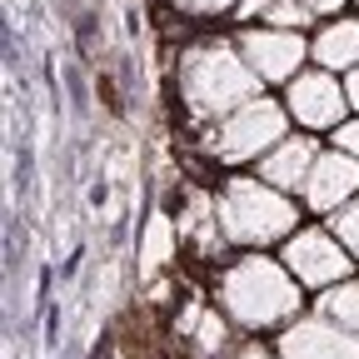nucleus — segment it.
Wrapping results in <instances>:
<instances>
[{"label": "nucleus", "mask_w": 359, "mask_h": 359, "mask_svg": "<svg viewBox=\"0 0 359 359\" xmlns=\"http://www.w3.org/2000/svg\"><path fill=\"white\" fill-rule=\"evenodd\" d=\"M285 110L294 120V130H309V135H330L339 130L354 110H349V95H344V75H330L320 65H304L290 85H285Z\"/></svg>", "instance_id": "423d86ee"}, {"label": "nucleus", "mask_w": 359, "mask_h": 359, "mask_svg": "<svg viewBox=\"0 0 359 359\" xmlns=\"http://www.w3.org/2000/svg\"><path fill=\"white\" fill-rule=\"evenodd\" d=\"M210 219L219 230V245L235 250H269L285 245L299 224H304V205L275 185H264L259 175H224L219 190L210 195Z\"/></svg>", "instance_id": "7ed1b4c3"}, {"label": "nucleus", "mask_w": 359, "mask_h": 359, "mask_svg": "<svg viewBox=\"0 0 359 359\" xmlns=\"http://www.w3.org/2000/svg\"><path fill=\"white\" fill-rule=\"evenodd\" d=\"M290 125H294V120H290L285 100L259 95V100L240 105L235 115H224V120L205 125V130H200V150H205L215 165H224V170L259 165V160L290 135Z\"/></svg>", "instance_id": "20e7f679"}, {"label": "nucleus", "mask_w": 359, "mask_h": 359, "mask_svg": "<svg viewBox=\"0 0 359 359\" xmlns=\"http://www.w3.org/2000/svg\"><path fill=\"white\" fill-rule=\"evenodd\" d=\"M259 25H275V30H304V35H309V25H314V15H309V11L299 6V0H280V6H275V11H269V15H264Z\"/></svg>", "instance_id": "4468645a"}, {"label": "nucleus", "mask_w": 359, "mask_h": 359, "mask_svg": "<svg viewBox=\"0 0 359 359\" xmlns=\"http://www.w3.org/2000/svg\"><path fill=\"white\" fill-rule=\"evenodd\" d=\"M349 200H359V160L344 155V150H334V145H325L320 160H314V170H309V185H304L299 205H304V215L330 219Z\"/></svg>", "instance_id": "1a4fd4ad"}, {"label": "nucleus", "mask_w": 359, "mask_h": 359, "mask_svg": "<svg viewBox=\"0 0 359 359\" xmlns=\"http://www.w3.org/2000/svg\"><path fill=\"white\" fill-rule=\"evenodd\" d=\"M325 224L344 240V250H349V255H354V264H359V200H349V205H344L339 215H330Z\"/></svg>", "instance_id": "2eb2a0df"}, {"label": "nucleus", "mask_w": 359, "mask_h": 359, "mask_svg": "<svg viewBox=\"0 0 359 359\" xmlns=\"http://www.w3.org/2000/svg\"><path fill=\"white\" fill-rule=\"evenodd\" d=\"M320 140H314L309 130H290L285 140L269 150L259 165H255V175L264 180V185H275V190H285V195H304V185H309V170H314V160H320Z\"/></svg>", "instance_id": "9d476101"}, {"label": "nucleus", "mask_w": 359, "mask_h": 359, "mask_svg": "<svg viewBox=\"0 0 359 359\" xmlns=\"http://www.w3.org/2000/svg\"><path fill=\"white\" fill-rule=\"evenodd\" d=\"M165 6H170L175 15L195 20V25H224V20H235L240 0H165Z\"/></svg>", "instance_id": "ddd939ff"}, {"label": "nucleus", "mask_w": 359, "mask_h": 359, "mask_svg": "<svg viewBox=\"0 0 359 359\" xmlns=\"http://www.w3.org/2000/svg\"><path fill=\"white\" fill-rule=\"evenodd\" d=\"M344 95H349V110L359 115V70H349V75H344Z\"/></svg>", "instance_id": "aec40b11"}, {"label": "nucleus", "mask_w": 359, "mask_h": 359, "mask_svg": "<svg viewBox=\"0 0 359 359\" xmlns=\"http://www.w3.org/2000/svg\"><path fill=\"white\" fill-rule=\"evenodd\" d=\"M330 145L334 150H344V155H354L359 160V115H349L339 130H330Z\"/></svg>", "instance_id": "dca6fc26"}, {"label": "nucleus", "mask_w": 359, "mask_h": 359, "mask_svg": "<svg viewBox=\"0 0 359 359\" xmlns=\"http://www.w3.org/2000/svg\"><path fill=\"white\" fill-rule=\"evenodd\" d=\"M309 65H320L330 75L359 70V15L320 20V30L309 35Z\"/></svg>", "instance_id": "9b49d317"}, {"label": "nucleus", "mask_w": 359, "mask_h": 359, "mask_svg": "<svg viewBox=\"0 0 359 359\" xmlns=\"http://www.w3.org/2000/svg\"><path fill=\"white\" fill-rule=\"evenodd\" d=\"M304 285L290 275L280 255L240 250L215 275V309L245 334H280L304 314Z\"/></svg>", "instance_id": "f257e3e1"}, {"label": "nucleus", "mask_w": 359, "mask_h": 359, "mask_svg": "<svg viewBox=\"0 0 359 359\" xmlns=\"http://www.w3.org/2000/svg\"><path fill=\"white\" fill-rule=\"evenodd\" d=\"M354 6H359V0H354Z\"/></svg>", "instance_id": "412c9836"}, {"label": "nucleus", "mask_w": 359, "mask_h": 359, "mask_svg": "<svg viewBox=\"0 0 359 359\" xmlns=\"http://www.w3.org/2000/svg\"><path fill=\"white\" fill-rule=\"evenodd\" d=\"M250 70L264 85H290L309 65V35L304 30H275V25H240L235 30Z\"/></svg>", "instance_id": "0eeeda50"}, {"label": "nucleus", "mask_w": 359, "mask_h": 359, "mask_svg": "<svg viewBox=\"0 0 359 359\" xmlns=\"http://www.w3.org/2000/svg\"><path fill=\"white\" fill-rule=\"evenodd\" d=\"M224 359H280L275 349H269V344H259V339H240L230 354H224Z\"/></svg>", "instance_id": "6ab92c4d"}, {"label": "nucleus", "mask_w": 359, "mask_h": 359, "mask_svg": "<svg viewBox=\"0 0 359 359\" xmlns=\"http://www.w3.org/2000/svg\"><path fill=\"white\" fill-rule=\"evenodd\" d=\"M275 354L280 359H359V334L334 325L330 314L309 309L275 334Z\"/></svg>", "instance_id": "6e6552de"}, {"label": "nucleus", "mask_w": 359, "mask_h": 359, "mask_svg": "<svg viewBox=\"0 0 359 359\" xmlns=\"http://www.w3.org/2000/svg\"><path fill=\"white\" fill-rule=\"evenodd\" d=\"M175 95L185 105L190 125L205 130L224 115H235L240 105L259 100L264 80L250 70L235 35H205V40H190L175 55Z\"/></svg>", "instance_id": "f03ea898"}, {"label": "nucleus", "mask_w": 359, "mask_h": 359, "mask_svg": "<svg viewBox=\"0 0 359 359\" xmlns=\"http://www.w3.org/2000/svg\"><path fill=\"white\" fill-rule=\"evenodd\" d=\"M275 6H280V0H240V11H235L230 25H235V30H240V25H255V20H264L269 11H275Z\"/></svg>", "instance_id": "f3484780"}, {"label": "nucleus", "mask_w": 359, "mask_h": 359, "mask_svg": "<svg viewBox=\"0 0 359 359\" xmlns=\"http://www.w3.org/2000/svg\"><path fill=\"white\" fill-rule=\"evenodd\" d=\"M314 309L330 314L334 325H344L349 334H359V275H349V280H339L334 290H325L320 299H314Z\"/></svg>", "instance_id": "f8f14e48"}, {"label": "nucleus", "mask_w": 359, "mask_h": 359, "mask_svg": "<svg viewBox=\"0 0 359 359\" xmlns=\"http://www.w3.org/2000/svg\"><path fill=\"white\" fill-rule=\"evenodd\" d=\"M299 6H304L314 20H334V15H349V0H299Z\"/></svg>", "instance_id": "a211bd4d"}, {"label": "nucleus", "mask_w": 359, "mask_h": 359, "mask_svg": "<svg viewBox=\"0 0 359 359\" xmlns=\"http://www.w3.org/2000/svg\"><path fill=\"white\" fill-rule=\"evenodd\" d=\"M280 259L290 264V275H294L304 290H314V294H325V290H334L339 280L359 275L354 255L344 250V240L330 230V224H299V230L280 245Z\"/></svg>", "instance_id": "39448f33"}]
</instances>
